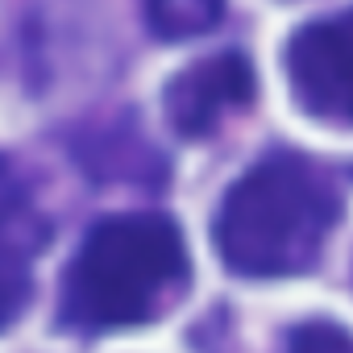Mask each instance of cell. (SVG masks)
Returning <instances> with one entry per match:
<instances>
[{
    "label": "cell",
    "instance_id": "6da1fadb",
    "mask_svg": "<svg viewBox=\"0 0 353 353\" xmlns=\"http://www.w3.org/2000/svg\"><path fill=\"white\" fill-rule=\"evenodd\" d=\"M188 279L183 233L170 216H104L67 266L63 320L83 332L150 324L183 295Z\"/></svg>",
    "mask_w": 353,
    "mask_h": 353
},
{
    "label": "cell",
    "instance_id": "7a4b0ae2",
    "mask_svg": "<svg viewBox=\"0 0 353 353\" xmlns=\"http://www.w3.org/2000/svg\"><path fill=\"white\" fill-rule=\"evenodd\" d=\"M336 216L341 200L320 166L299 154H270L225 192L216 250L245 279L299 274L320 258Z\"/></svg>",
    "mask_w": 353,
    "mask_h": 353
},
{
    "label": "cell",
    "instance_id": "3957f363",
    "mask_svg": "<svg viewBox=\"0 0 353 353\" xmlns=\"http://www.w3.org/2000/svg\"><path fill=\"white\" fill-rule=\"evenodd\" d=\"M283 59L291 92L307 117L353 125V9L299 26Z\"/></svg>",
    "mask_w": 353,
    "mask_h": 353
},
{
    "label": "cell",
    "instance_id": "277c9868",
    "mask_svg": "<svg viewBox=\"0 0 353 353\" xmlns=\"http://www.w3.org/2000/svg\"><path fill=\"white\" fill-rule=\"evenodd\" d=\"M250 100H254V67L237 50L192 63L162 92V108H166L170 129L188 141H200V137L216 133Z\"/></svg>",
    "mask_w": 353,
    "mask_h": 353
},
{
    "label": "cell",
    "instance_id": "5b68a950",
    "mask_svg": "<svg viewBox=\"0 0 353 353\" xmlns=\"http://www.w3.org/2000/svg\"><path fill=\"white\" fill-rule=\"evenodd\" d=\"M46 241H50V221L34 204V196H30L26 179L13 170V162L0 154V250L30 262Z\"/></svg>",
    "mask_w": 353,
    "mask_h": 353
},
{
    "label": "cell",
    "instance_id": "8992f818",
    "mask_svg": "<svg viewBox=\"0 0 353 353\" xmlns=\"http://www.w3.org/2000/svg\"><path fill=\"white\" fill-rule=\"evenodd\" d=\"M225 17V0H145V21L162 42H188Z\"/></svg>",
    "mask_w": 353,
    "mask_h": 353
},
{
    "label": "cell",
    "instance_id": "52a82bcc",
    "mask_svg": "<svg viewBox=\"0 0 353 353\" xmlns=\"http://www.w3.org/2000/svg\"><path fill=\"white\" fill-rule=\"evenodd\" d=\"M30 303V270L26 258L0 250V332H5Z\"/></svg>",
    "mask_w": 353,
    "mask_h": 353
},
{
    "label": "cell",
    "instance_id": "ba28073f",
    "mask_svg": "<svg viewBox=\"0 0 353 353\" xmlns=\"http://www.w3.org/2000/svg\"><path fill=\"white\" fill-rule=\"evenodd\" d=\"M287 353H353V336L341 324L328 320H307L291 332Z\"/></svg>",
    "mask_w": 353,
    "mask_h": 353
}]
</instances>
